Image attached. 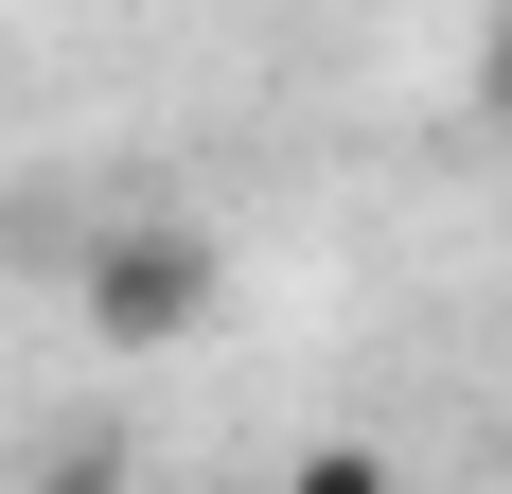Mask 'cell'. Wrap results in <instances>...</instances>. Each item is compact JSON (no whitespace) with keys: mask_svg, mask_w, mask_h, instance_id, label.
I'll list each match as a JSON object with an SVG mask.
<instances>
[{"mask_svg":"<svg viewBox=\"0 0 512 494\" xmlns=\"http://www.w3.org/2000/svg\"><path fill=\"white\" fill-rule=\"evenodd\" d=\"M283 494H389V459H371V442H301V459H283Z\"/></svg>","mask_w":512,"mask_h":494,"instance_id":"7a4b0ae2","label":"cell"},{"mask_svg":"<svg viewBox=\"0 0 512 494\" xmlns=\"http://www.w3.org/2000/svg\"><path fill=\"white\" fill-rule=\"evenodd\" d=\"M477 106L512 124V0H495V36H477Z\"/></svg>","mask_w":512,"mask_h":494,"instance_id":"3957f363","label":"cell"},{"mask_svg":"<svg viewBox=\"0 0 512 494\" xmlns=\"http://www.w3.org/2000/svg\"><path fill=\"white\" fill-rule=\"evenodd\" d=\"M212 283H230V265H212L195 212H106V230H89V336L106 353H177L212 318Z\"/></svg>","mask_w":512,"mask_h":494,"instance_id":"6da1fadb","label":"cell"},{"mask_svg":"<svg viewBox=\"0 0 512 494\" xmlns=\"http://www.w3.org/2000/svg\"><path fill=\"white\" fill-rule=\"evenodd\" d=\"M36 494H124V477H106V459H53V477H36Z\"/></svg>","mask_w":512,"mask_h":494,"instance_id":"277c9868","label":"cell"}]
</instances>
